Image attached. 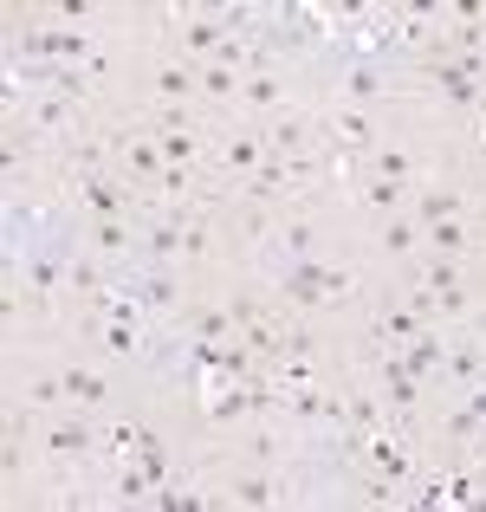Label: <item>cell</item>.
Instances as JSON below:
<instances>
[{"mask_svg":"<svg viewBox=\"0 0 486 512\" xmlns=\"http://www.w3.org/2000/svg\"><path fill=\"white\" fill-rule=\"evenodd\" d=\"M409 214H415V227H435V221L467 214V182H454V175H428V182H415Z\"/></svg>","mask_w":486,"mask_h":512,"instance_id":"obj_4","label":"cell"},{"mask_svg":"<svg viewBox=\"0 0 486 512\" xmlns=\"http://www.w3.org/2000/svg\"><path fill=\"white\" fill-rule=\"evenodd\" d=\"M422 253H454V260H474V253H486V240L474 234V221H467V214H454V221L422 227Z\"/></svg>","mask_w":486,"mask_h":512,"instance_id":"obj_6","label":"cell"},{"mask_svg":"<svg viewBox=\"0 0 486 512\" xmlns=\"http://www.w3.org/2000/svg\"><path fill=\"white\" fill-rule=\"evenodd\" d=\"M415 279H422L428 292H454V286H467V260H454V253H422V260H415Z\"/></svg>","mask_w":486,"mask_h":512,"instance_id":"obj_7","label":"cell"},{"mask_svg":"<svg viewBox=\"0 0 486 512\" xmlns=\"http://www.w3.org/2000/svg\"><path fill=\"white\" fill-rule=\"evenodd\" d=\"M467 221H474V234L486 240V182H480V188H467Z\"/></svg>","mask_w":486,"mask_h":512,"instance_id":"obj_8","label":"cell"},{"mask_svg":"<svg viewBox=\"0 0 486 512\" xmlns=\"http://www.w3.org/2000/svg\"><path fill=\"white\" fill-rule=\"evenodd\" d=\"M363 247L402 273V266L422 260V227H415V214H389V221H370V240H363Z\"/></svg>","mask_w":486,"mask_h":512,"instance_id":"obj_3","label":"cell"},{"mask_svg":"<svg viewBox=\"0 0 486 512\" xmlns=\"http://www.w3.org/2000/svg\"><path fill=\"white\" fill-rule=\"evenodd\" d=\"M448 338H454L448 325H428V331H415V338L402 344V370H409L415 383H435L441 357H448Z\"/></svg>","mask_w":486,"mask_h":512,"instance_id":"obj_5","label":"cell"},{"mask_svg":"<svg viewBox=\"0 0 486 512\" xmlns=\"http://www.w3.org/2000/svg\"><path fill=\"white\" fill-rule=\"evenodd\" d=\"M383 117L376 111H363V104H324V137L337 143V150H350V156H363L370 163V150L383 143Z\"/></svg>","mask_w":486,"mask_h":512,"instance_id":"obj_1","label":"cell"},{"mask_svg":"<svg viewBox=\"0 0 486 512\" xmlns=\"http://www.w3.org/2000/svg\"><path fill=\"white\" fill-rule=\"evenodd\" d=\"M65 396H72V409L111 415L117 389H111V370H104V357H78V350H65Z\"/></svg>","mask_w":486,"mask_h":512,"instance_id":"obj_2","label":"cell"}]
</instances>
